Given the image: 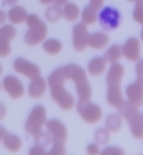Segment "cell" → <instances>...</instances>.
<instances>
[{
    "label": "cell",
    "instance_id": "f546056e",
    "mask_svg": "<svg viewBox=\"0 0 143 155\" xmlns=\"http://www.w3.org/2000/svg\"><path fill=\"white\" fill-rule=\"evenodd\" d=\"M16 36V29L12 25L7 24L0 28V37L7 39L10 41Z\"/></svg>",
    "mask_w": 143,
    "mask_h": 155
},
{
    "label": "cell",
    "instance_id": "44dd1931",
    "mask_svg": "<svg viewBox=\"0 0 143 155\" xmlns=\"http://www.w3.org/2000/svg\"><path fill=\"white\" fill-rule=\"evenodd\" d=\"M76 89L81 101H89L92 97V89L88 80L76 84Z\"/></svg>",
    "mask_w": 143,
    "mask_h": 155
},
{
    "label": "cell",
    "instance_id": "8992f818",
    "mask_svg": "<svg viewBox=\"0 0 143 155\" xmlns=\"http://www.w3.org/2000/svg\"><path fill=\"white\" fill-rule=\"evenodd\" d=\"M99 23L105 31H113L118 28L121 23V14L112 7H105L99 15Z\"/></svg>",
    "mask_w": 143,
    "mask_h": 155
},
{
    "label": "cell",
    "instance_id": "5b68a950",
    "mask_svg": "<svg viewBox=\"0 0 143 155\" xmlns=\"http://www.w3.org/2000/svg\"><path fill=\"white\" fill-rule=\"evenodd\" d=\"M76 110L83 120L89 124L98 122L102 117V110L97 104L89 101H81L76 104Z\"/></svg>",
    "mask_w": 143,
    "mask_h": 155
},
{
    "label": "cell",
    "instance_id": "ac0fdd59",
    "mask_svg": "<svg viewBox=\"0 0 143 155\" xmlns=\"http://www.w3.org/2000/svg\"><path fill=\"white\" fill-rule=\"evenodd\" d=\"M107 61L104 57H96L88 63V70L90 75L98 77L105 72Z\"/></svg>",
    "mask_w": 143,
    "mask_h": 155
},
{
    "label": "cell",
    "instance_id": "d6a6232c",
    "mask_svg": "<svg viewBox=\"0 0 143 155\" xmlns=\"http://www.w3.org/2000/svg\"><path fill=\"white\" fill-rule=\"evenodd\" d=\"M101 154L103 155H121L125 154V152L123 150H121L119 147H108V148L105 149L101 152Z\"/></svg>",
    "mask_w": 143,
    "mask_h": 155
},
{
    "label": "cell",
    "instance_id": "7bdbcfd3",
    "mask_svg": "<svg viewBox=\"0 0 143 155\" xmlns=\"http://www.w3.org/2000/svg\"><path fill=\"white\" fill-rule=\"evenodd\" d=\"M43 4H50L52 2H54V0H39Z\"/></svg>",
    "mask_w": 143,
    "mask_h": 155
},
{
    "label": "cell",
    "instance_id": "484cf974",
    "mask_svg": "<svg viewBox=\"0 0 143 155\" xmlns=\"http://www.w3.org/2000/svg\"><path fill=\"white\" fill-rule=\"evenodd\" d=\"M63 10L59 5L55 4L49 7L46 10L45 16L50 23H55L62 17Z\"/></svg>",
    "mask_w": 143,
    "mask_h": 155
},
{
    "label": "cell",
    "instance_id": "cb8c5ba5",
    "mask_svg": "<svg viewBox=\"0 0 143 155\" xmlns=\"http://www.w3.org/2000/svg\"><path fill=\"white\" fill-rule=\"evenodd\" d=\"M107 130L111 133H117L120 131L122 127V120L120 115L111 114L106 118L105 121Z\"/></svg>",
    "mask_w": 143,
    "mask_h": 155
},
{
    "label": "cell",
    "instance_id": "603a6c76",
    "mask_svg": "<svg viewBox=\"0 0 143 155\" xmlns=\"http://www.w3.org/2000/svg\"><path fill=\"white\" fill-rule=\"evenodd\" d=\"M97 18V10L92 6H87L85 7L81 15L82 23L85 25H92L96 23Z\"/></svg>",
    "mask_w": 143,
    "mask_h": 155
},
{
    "label": "cell",
    "instance_id": "7402d4cb",
    "mask_svg": "<svg viewBox=\"0 0 143 155\" xmlns=\"http://www.w3.org/2000/svg\"><path fill=\"white\" fill-rule=\"evenodd\" d=\"M122 55V48L118 44H114L107 50L106 52L105 53L104 58L107 62L113 64L121 60Z\"/></svg>",
    "mask_w": 143,
    "mask_h": 155
},
{
    "label": "cell",
    "instance_id": "e0dca14e",
    "mask_svg": "<svg viewBox=\"0 0 143 155\" xmlns=\"http://www.w3.org/2000/svg\"><path fill=\"white\" fill-rule=\"evenodd\" d=\"M108 41H109V36L106 33L98 31L88 35L87 44L92 48L101 50L106 46Z\"/></svg>",
    "mask_w": 143,
    "mask_h": 155
},
{
    "label": "cell",
    "instance_id": "bcb514c9",
    "mask_svg": "<svg viewBox=\"0 0 143 155\" xmlns=\"http://www.w3.org/2000/svg\"><path fill=\"white\" fill-rule=\"evenodd\" d=\"M0 88H1V85H0Z\"/></svg>",
    "mask_w": 143,
    "mask_h": 155
},
{
    "label": "cell",
    "instance_id": "ffe728a7",
    "mask_svg": "<svg viewBox=\"0 0 143 155\" xmlns=\"http://www.w3.org/2000/svg\"><path fill=\"white\" fill-rule=\"evenodd\" d=\"M27 17H28V12L25 8L20 6H15L12 7L8 12V19L14 24H20L25 22Z\"/></svg>",
    "mask_w": 143,
    "mask_h": 155
},
{
    "label": "cell",
    "instance_id": "6da1fadb",
    "mask_svg": "<svg viewBox=\"0 0 143 155\" xmlns=\"http://www.w3.org/2000/svg\"><path fill=\"white\" fill-rule=\"evenodd\" d=\"M46 127L48 134L50 135L52 141V146L51 150L48 152L50 155L65 154V144L67 141L68 133L65 125L60 120H50L46 122Z\"/></svg>",
    "mask_w": 143,
    "mask_h": 155
},
{
    "label": "cell",
    "instance_id": "1f68e13d",
    "mask_svg": "<svg viewBox=\"0 0 143 155\" xmlns=\"http://www.w3.org/2000/svg\"><path fill=\"white\" fill-rule=\"evenodd\" d=\"M10 40L0 37V57H7L10 55L12 48Z\"/></svg>",
    "mask_w": 143,
    "mask_h": 155
},
{
    "label": "cell",
    "instance_id": "9a60e30c",
    "mask_svg": "<svg viewBox=\"0 0 143 155\" xmlns=\"http://www.w3.org/2000/svg\"><path fill=\"white\" fill-rule=\"evenodd\" d=\"M46 92V81L40 76L33 79L32 82L28 87V94L31 97L39 99Z\"/></svg>",
    "mask_w": 143,
    "mask_h": 155
},
{
    "label": "cell",
    "instance_id": "8fae6325",
    "mask_svg": "<svg viewBox=\"0 0 143 155\" xmlns=\"http://www.w3.org/2000/svg\"><path fill=\"white\" fill-rule=\"evenodd\" d=\"M63 68L68 81L71 80L74 81L75 84H78L83 81H87V75L85 71L78 65L69 64L63 67Z\"/></svg>",
    "mask_w": 143,
    "mask_h": 155
},
{
    "label": "cell",
    "instance_id": "b9f144b4",
    "mask_svg": "<svg viewBox=\"0 0 143 155\" xmlns=\"http://www.w3.org/2000/svg\"><path fill=\"white\" fill-rule=\"evenodd\" d=\"M68 0H54V2L55 4L59 5V6H61V5H65L67 3V2Z\"/></svg>",
    "mask_w": 143,
    "mask_h": 155
},
{
    "label": "cell",
    "instance_id": "9c48e42d",
    "mask_svg": "<svg viewBox=\"0 0 143 155\" xmlns=\"http://www.w3.org/2000/svg\"><path fill=\"white\" fill-rule=\"evenodd\" d=\"M87 25L83 23H79L73 28V46L77 51H83L88 46V32Z\"/></svg>",
    "mask_w": 143,
    "mask_h": 155
},
{
    "label": "cell",
    "instance_id": "e575fe53",
    "mask_svg": "<svg viewBox=\"0 0 143 155\" xmlns=\"http://www.w3.org/2000/svg\"><path fill=\"white\" fill-rule=\"evenodd\" d=\"M87 152H88V154L91 155H95L98 154L99 153V148L97 145L95 144H91L88 146V149H87Z\"/></svg>",
    "mask_w": 143,
    "mask_h": 155
},
{
    "label": "cell",
    "instance_id": "5bb4252c",
    "mask_svg": "<svg viewBox=\"0 0 143 155\" xmlns=\"http://www.w3.org/2000/svg\"><path fill=\"white\" fill-rule=\"evenodd\" d=\"M107 101L112 107L118 109L122 104L123 97L121 84H109L107 91Z\"/></svg>",
    "mask_w": 143,
    "mask_h": 155
},
{
    "label": "cell",
    "instance_id": "d6986e66",
    "mask_svg": "<svg viewBox=\"0 0 143 155\" xmlns=\"http://www.w3.org/2000/svg\"><path fill=\"white\" fill-rule=\"evenodd\" d=\"M2 141L6 149L12 153H17L20 150L22 142L21 139L16 135L9 134L7 133L2 137Z\"/></svg>",
    "mask_w": 143,
    "mask_h": 155
},
{
    "label": "cell",
    "instance_id": "277c9868",
    "mask_svg": "<svg viewBox=\"0 0 143 155\" xmlns=\"http://www.w3.org/2000/svg\"><path fill=\"white\" fill-rule=\"evenodd\" d=\"M47 122L46 109L43 105H37L29 114L26 122L25 130L31 136H36L42 131V128Z\"/></svg>",
    "mask_w": 143,
    "mask_h": 155
},
{
    "label": "cell",
    "instance_id": "4316f807",
    "mask_svg": "<svg viewBox=\"0 0 143 155\" xmlns=\"http://www.w3.org/2000/svg\"><path fill=\"white\" fill-rule=\"evenodd\" d=\"M80 15L79 7L74 3H67L63 11V15L68 21H75L78 19Z\"/></svg>",
    "mask_w": 143,
    "mask_h": 155
},
{
    "label": "cell",
    "instance_id": "8d00e7d4",
    "mask_svg": "<svg viewBox=\"0 0 143 155\" xmlns=\"http://www.w3.org/2000/svg\"><path fill=\"white\" fill-rule=\"evenodd\" d=\"M137 74H138V81L142 82V61L138 63L137 66Z\"/></svg>",
    "mask_w": 143,
    "mask_h": 155
},
{
    "label": "cell",
    "instance_id": "52a82bcc",
    "mask_svg": "<svg viewBox=\"0 0 143 155\" xmlns=\"http://www.w3.org/2000/svg\"><path fill=\"white\" fill-rule=\"evenodd\" d=\"M51 97L60 106V109L68 111L72 109L74 105V98L68 92L64 85H55L50 88Z\"/></svg>",
    "mask_w": 143,
    "mask_h": 155
},
{
    "label": "cell",
    "instance_id": "f35d334b",
    "mask_svg": "<svg viewBox=\"0 0 143 155\" xmlns=\"http://www.w3.org/2000/svg\"><path fill=\"white\" fill-rule=\"evenodd\" d=\"M7 20V15L3 11L0 10V25H2Z\"/></svg>",
    "mask_w": 143,
    "mask_h": 155
},
{
    "label": "cell",
    "instance_id": "74e56055",
    "mask_svg": "<svg viewBox=\"0 0 143 155\" xmlns=\"http://www.w3.org/2000/svg\"><path fill=\"white\" fill-rule=\"evenodd\" d=\"M7 115V108L4 104L0 102V120H2Z\"/></svg>",
    "mask_w": 143,
    "mask_h": 155
},
{
    "label": "cell",
    "instance_id": "ba28073f",
    "mask_svg": "<svg viewBox=\"0 0 143 155\" xmlns=\"http://www.w3.org/2000/svg\"><path fill=\"white\" fill-rule=\"evenodd\" d=\"M14 69L15 72L25 76L30 80L40 76V68L35 64L28 62L23 58H18L15 61Z\"/></svg>",
    "mask_w": 143,
    "mask_h": 155
},
{
    "label": "cell",
    "instance_id": "7c38bea8",
    "mask_svg": "<svg viewBox=\"0 0 143 155\" xmlns=\"http://www.w3.org/2000/svg\"><path fill=\"white\" fill-rule=\"evenodd\" d=\"M125 93L129 102H131L132 104H135L138 107L142 105V82L137 81L135 83L131 84L127 87Z\"/></svg>",
    "mask_w": 143,
    "mask_h": 155
},
{
    "label": "cell",
    "instance_id": "f1b7e54d",
    "mask_svg": "<svg viewBox=\"0 0 143 155\" xmlns=\"http://www.w3.org/2000/svg\"><path fill=\"white\" fill-rule=\"evenodd\" d=\"M109 138H110L109 132L106 129H99L95 133V140L98 145L101 146L106 145L109 141Z\"/></svg>",
    "mask_w": 143,
    "mask_h": 155
},
{
    "label": "cell",
    "instance_id": "60d3db41",
    "mask_svg": "<svg viewBox=\"0 0 143 155\" xmlns=\"http://www.w3.org/2000/svg\"><path fill=\"white\" fill-rule=\"evenodd\" d=\"M4 1L9 6H14V5H15L18 2V0H4Z\"/></svg>",
    "mask_w": 143,
    "mask_h": 155
},
{
    "label": "cell",
    "instance_id": "d590c367",
    "mask_svg": "<svg viewBox=\"0 0 143 155\" xmlns=\"http://www.w3.org/2000/svg\"><path fill=\"white\" fill-rule=\"evenodd\" d=\"M90 6L94 7L95 9L99 10L101 9L104 3V0H89Z\"/></svg>",
    "mask_w": 143,
    "mask_h": 155
},
{
    "label": "cell",
    "instance_id": "836d02e7",
    "mask_svg": "<svg viewBox=\"0 0 143 155\" xmlns=\"http://www.w3.org/2000/svg\"><path fill=\"white\" fill-rule=\"evenodd\" d=\"M29 153L31 155H44L47 154V152L44 150V149H42L41 147L37 146H34L29 151Z\"/></svg>",
    "mask_w": 143,
    "mask_h": 155
},
{
    "label": "cell",
    "instance_id": "2e32d148",
    "mask_svg": "<svg viewBox=\"0 0 143 155\" xmlns=\"http://www.w3.org/2000/svg\"><path fill=\"white\" fill-rule=\"evenodd\" d=\"M124 72V67L121 64L113 63L107 75V84H121Z\"/></svg>",
    "mask_w": 143,
    "mask_h": 155
},
{
    "label": "cell",
    "instance_id": "3957f363",
    "mask_svg": "<svg viewBox=\"0 0 143 155\" xmlns=\"http://www.w3.org/2000/svg\"><path fill=\"white\" fill-rule=\"evenodd\" d=\"M26 21L29 27V30L24 35L26 44L29 46L38 45L46 38L48 33L47 25L38 15L34 14L28 15Z\"/></svg>",
    "mask_w": 143,
    "mask_h": 155
},
{
    "label": "cell",
    "instance_id": "7a4b0ae2",
    "mask_svg": "<svg viewBox=\"0 0 143 155\" xmlns=\"http://www.w3.org/2000/svg\"><path fill=\"white\" fill-rule=\"evenodd\" d=\"M120 116L129 123L132 134L137 139L143 137V116L138 110V107L129 101H123L118 108Z\"/></svg>",
    "mask_w": 143,
    "mask_h": 155
},
{
    "label": "cell",
    "instance_id": "4dcf8cb0",
    "mask_svg": "<svg viewBox=\"0 0 143 155\" xmlns=\"http://www.w3.org/2000/svg\"><path fill=\"white\" fill-rule=\"evenodd\" d=\"M134 20L137 23L142 25L143 24V0L136 1V6L134 8V14H133Z\"/></svg>",
    "mask_w": 143,
    "mask_h": 155
},
{
    "label": "cell",
    "instance_id": "f6af8a7d",
    "mask_svg": "<svg viewBox=\"0 0 143 155\" xmlns=\"http://www.w3.org/2000/svg\"><path fill=\"white\" fill-rule=\"evenodd\" d=\"M128 1H129V2H136L138 0H128Z\"/></svg>",
    "mask_w": 143,
    "mask_h": 155
},
{
    "label": "cell",
    "instance_id": "4fadbf2b",
    "mask_svg": "<svg viewBox=\"0 0 143 155\" xmlns=\"http://www.w3.org/2000/svg\"><path fill=\"white\" fill-rule=\"evenodd\" d=\"M122 54L127 60L136 61L140 58V42L136 38H130L122 48Z\"/></svg>",
    "mask_w": 143,
    "mask_h": 155
},
{
    "label": "cell",
    "instance_id": "83f0119b",
    "mask_svg": "<svg viewBox=\"0 0 143 155\" xmlns=\"http://www.w3.org/2000/svg\"><path fill=\"white\" fill-rule=\"evenodd\" d=\"M51 144H52V138L50 135L44 132H40L39 134H37L36 136H35V145L37 146H39L41 147L42 149H44V150L46 151L47 153H48V151H47V149L48 147Z\"/></svg>",
    "mask_w": 143,
    "mask_h": 155
},
{
    "label": "cell",
    "instance_id": "ee69618b",
    "mask_svg": "<svg viewBox=\"0 0 143 155\" xmlns=\"http://www.w3.org/2000/svg\"><path fill=\"white\" fill-rule=\"evenodd\" d=\"M2 72V65L0 64V75H1Z\"/></svg>",
    "mask_w": 143,
    "mask_h": 155
},
{
    "label": "cell",
    "instance_id": "d4e9b609",
    "mask_svg": "<svg viewBox=\"0 0 143 155\" xmlns=\"http://www.w3.org/2000/svg\"><path fill=\"white\" fill-rule=\"evenodd\" d=\"M44 51L50 55H57L62 50L63 45L59 40L55 39H49L44 42L43 45Z\"/></svg>",
    "mask_w": 143,
    "mask_h": 155
},
{
    "label": "cell",
    "instance_id": "30bf717a",
    "mask_svg": "<svg viewBox=\"0 0 143 155\" xmlns=\"http://www.w3.org/2000/svg\"><path fill=\"white\" fill-rule=\"evenodd\" d=\"M3 88L12 99H18L24 94V88L21 81L15 76H7L3 79Z\"/></svg>",
    "mask_w": 143,
    "mask_h": 155
},
{
    "label": "cell",
    "instance_id": "ab89813d",
    "mask_svg": "<svg viewBox=\"0 0 143 155\" xmlns=\"http://www.w3.org/2000/svg\"><path fill=\"white\" fill-rule=\"evenodd\" d=\"M7 133V130H6V129H5L2 125H0V142H1V141L2 140L3 136H4Z\"/></svg>",
    "mask_w": 143,
    "mask_h": 155
}]
</instances>
